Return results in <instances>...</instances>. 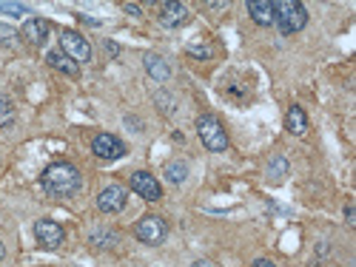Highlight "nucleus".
Listing matches in <instances>:
<instances>
[{"label":"nucleus","instance_id":"obj_1","mask_svg":"<svg viewBox=\"0 0 356 267\" xmlns=\"http://www.w3.org/2000/svg\"><path fill=\"white\" fill-rule=\"evenodd\" d=\"M83 188V176L72 162H54L43 171V191L49 196H74Z\"/></svg>","mask_w":356,"mask_h":267},{"label":"nucleus","instance_id":"obj_2","mask_svg":"<svg viewBox=\"0 0 356 267\" xmlns=\"http://www.w3.org/2000/svg\"><path fill=\"white\" fill-rule=\"evenodd\" d=\"M274 23L282 35H296L308 23V12L300 0H274Z\"/></svg>","mask_w":356,"mask_h":267},{"label":"nucleus","instance_id":"obj_3","mask_svg":"<svg viewBox=\"0 0 356 267\" xmlns=\"http://www.w3.org/2000/svg\"><path fill=\"white\" fill-rule=\"evenodd\" d=\"M197 134H200L202 145L209 148V151H214V154H220V151H225V148H228V134H225L222 123L217 120V117H211V114H202L197 120Z\"/></svg>","mask_w":356,"mask_h":267},{"label":"nucleus","instance_id":"obj_4","mask_svg":"<svg viewBox=\"0 0 356 267\" xmlns=\"http://www.w3.org/2000/svg\"><path fill=\"white\" fill-rule=\"evenodd\" d=\"M134 236L143 242V245H148V248H157V245H163L165 242V236H168V222L163 219V216H143L137 225H134Z\"/></svg>","mask_w":356,"mask_h":267},{"label":"nucleus","instance_id":"obj_5","mask_svg":"<svg viewBox=\"0 0 356 267\" xmlns=\"http://www.w3.org/2000/svg\"><path fill=\"white\" fill-rule=\"evenodd\" d=\"M60 46H63V54H66V57H72V60H74L77 66L92 60V46H88V40H86L80 32L63 28V32H60Z\"/></svg>","mask_w":356,"mask_h":267},{"label":"nucleus","instance_id":"obj_6","mask_svg":"<svg viewBox=\"0 0 356 267\" xmlns=\"http://www.w3.org/2000/svg\"><path fill=\"white\" fill-rule=\"evenodd\" d=\"M35 239H38L40 248H46V250H57V248L63 245L66 233H63V227L57 225V222H51V219H40V222H35Z\"/></svg>","mask_w":356,"mask_h":267},{"label":"nucleus","instance_id":"obj_7","mask_svg":"<svg viewBox=\"0 0 356 267\" xmlns=\"http://www.w3.org/2000/svg\"><path fill=\"white\" fill-rule=\"evenodd\" d=\"M92 154L100 160H120L126 154V145L123 139H117L114 134H97L92 139Z\"/></svg>","mask_w":356,"mask_h":267},{"label":"nucleus","instance_id":"obj_8","mask_svg":"<svg viewBox=\"0 0 356 267\" xmlns=\"http://www.w3.org/2000/svg\"><path fill=\"white\" fill-rule=\"evenodd\" d=\"M131 191L140 193L145 202H157V199H163V188H160V182H157L148 171H134V173H131Z\"/></svg>","mask_w":356,"mask_h":267},{"label":"nucleus","instance_id":"obj_9","mask_svg":"<svg viewBox=\"0 0 356 267\" xmlns=\"http://www.w3.org/2000/svg\"><path fill=\"white\" fill-rule=\"evenodd\" d=\"M126 188L123 185H108V188H103L100 191V196H97V207L103 214H120L123 207H126Z\"/></svg>","mask_w":356,"mask_h":267},{"label":"nucleus","instance_id":"obj_10","mask_svg":"<svg viewBox=\"0 0 356 267\" xmlns=\"http://www.w3.org/2000/svg\"><path fill=\"white\" fill-rule=\"evenodd\" d=\"M23 40L26 43H32V46H43L46 43V37H49V20H43V17H29L26 23H23Z\"/></svg>","mask_w":356,"mask_h":267},{"label":"nucleus","instance_id":"obj_11","mask_svg":"<svg viewBox=\"0 0 356 267\" xmlns=\"http://www.w3.org/2000/svg\"><path fill=\"white\" fill-rule=\"evenodd\" d=\"M188 20V9H186V3H163V9H160V23L165 26V28H177V26H183Z\"/></svg>","mask_w":356,"mask_h":267},{"label":"nucleus","instance_id":"obj_12","mask_svg":"<svg viewBox=\"0 0 356 267\" xmlns=\"http://www.w3.org/2000/svg\"><path fill=\"white\" fill-rule=\"evenodd\" d=\"M248 15L257 26H274V0H251Z\"/></svg>","mask_w":356,"mask_h":267},{"label":"nucleus","instance_id":"obj_13","mask_svg":"<svg viewBox=\"0 0 356 267\" xmlns=\"http://www.w3.org/2000/svg\"><path fill=\"white\" fill-rule=\"evenodd\" d=\"M285 128L293 134V137H305L308 131V117H305V108L302 105H291L288 114H285Z\"/></svg>","mask_w":356,"mask_h":267},{"label":"nucleus","instance_id":"obj_14","mask_svg":"<svg viewBox=\"0 0 356 267\" xmlns=\"http://www.w3.org/2000/svg\"><path fill=\"white\" fill-rule=\"evenodd\" d=\"M143 63H145V71L152 74L157 83H165V80L171 77V69H168V63L163 60L160 54H145V60H143Z\"/></svg>","mask_w":356,"mask_h":267},{"label":"nucleus","instance_id":"obj_15","mask_svg":"<svg viewBox=\"0 0 356 267\" xmlns=\"http://www.w3.org/2000/svg\"><path fill=\"white\" fill-rule=\"evenodd\" d=\"M49 66L51 69H57V71H63V74H69V77H77L80 74V66L72 60V57H66L63 51H49Z\"/></svg>","mask_w":356,"mask_h":267},{"label":"nucleus","instance_id":"obj_16","mask_svg":"<svg viewBox=\"0 0 356 267\" xmlns=\"http://www.w3.org/2000/svg\"><path fill=\"white\" fill-rule=\"evenodd\" d=\"M165 176H168L171 185H183L186 176H188V165L186 162H168L165 165Z\"/></svg>","mask_w":356,"mask_h":267},{"label":"nucleus","instance_id":"obj_17","mask_svg":"<svg viewBox=\"0 0 356 267\" xmlns=\"http://www.w3.org/2000/svg\"><path fill=\"white\" fill-rule=\"evenodd\" d=\"M92 245H97V248H111V245H117V233H111V230H95V233H92Z\"/></svg>","mask_w":356,"mask_h":267},{"label":"nucleus","instance_id":"obj_18","mask_svg":"<svg viewBox=\"0 0 356 267\" xmlns=\"http://www.w3.org/2000/svg\"><path fill=\"white\" fill-rule=\"evenodd\" d=\"M12 120H15V105H12V100L0 97V128L12 126Z\"/></svg>","mask_w":356,"mask_h":267},{"label":"nucleus","instance_id":"obj_19","mask_svg":"<svg viewBox=\"0 0 356 267\" xmlns=\"http://www.w3.org/2000/svg\"><path fill=\"white\" fill-rule=\"evenodd\" d=\"M15 40H17L15 28H9L6 23H0V46H15Z\"/></svg>","mask_w":356,"mask_h":267},{"label":"nucleus","instance_id":"obj_20","mask_svg":"<svg viewBox=\"0 0 356 267\" xmlns=\"http://www.w3.org/2000/svg\"><path fill=\"white\" fill-rule=\"evenodd\" d=\"M0 12H3V15H17V17H23V15H29V6H26V3H0Z\"/></svg>","mask_w":356,"mask_h":267},{"label":"nucleus","instance_id":"obj_21","mask_svg":"<svg viewBox=\"0 0 356 267\" xmlns=\"http://www.w3.org/2000/svg\"><path fill=\"white\" fill-rule=\"evenodd\" d=\"M285 171H288V162H285L282 157H274V162H271V171H268V173H271V180H280V176H282Z\"/></svg>","mask_w":356,"mask_h":267},{"label":"nucleus","instance_id":"obj_22","mask_svg":"<svg viewBox=\"0 0 356 267\" xmlns=\"http://www.w3.org/2000/svg\"><path fill=\"white\" fill-rule=\"evenodd\" d=\"M188 54H191V57H202V60H209L214 51H211L209 46H188Z\"/></svg>","mask_w":356,"mask_h":267},{"label":"nucleus","instance_id":"obj_23","mask_svg":"<svg viewBox=\"0 0 356 267\" xmlns=\"http://www.w3.org/2000/svg\"><path fill=\"white\" fill-rule=\"evenodd\" d=\"M123 9H126V12H129V15H134V17H140V15H143V12H140V6H137V3H126V6H123Z\"/></svg>","mask_w":356,"mask_h":267},{"label":"nucleus","instance_id":"obj_24","mask_svg":"<svg viewBox=\"0 0 356 267\" xmlns=\"http://www.w3.org/2000/svg\"><path fill=\"white\" fill-rule=\"evenodd\" d=\"M106 51H108L111 57H117V54H120V46H117V43H111V40H108V43H106Z\"/></svg>","mask_w":356,"mask_h":267},{"label":"nucleus","instance_id":"obj_25","mask_svg":"<svg viewBox=\"0 0 356 267\" xmlns=\"http://www.w3.org/2000/svg\"><path fill=\"white\" fill-rule=\"evenodd\" d=\"M345 219H348V225H356V214H353V207H350V205L345 207Z\"/></svg>","mask_w":356,"mask_h":267},{"label":"nucleus","instance_id":"obj_26","mask_svg":"<svg viewBox=\"0 0 356 267\" xmlns=\"http://www.w3.org/2000/svg\"><path fill=\"white\" fill-rule=\"evenodd\" d=\"M254 267H274V261H268V259H257Z\"/></svg>","mask_w":356,"mask_h":267},{"label":"nucleus","instance_id":"obj_27","mask_svg":"<svg viewBox=\"0 0 356 267\" xmlns=\"http://www.w3.org/2000/svg\"><path fill=\"white\" fill-rule=\"evenodd\" d=\"M191 267H214V264H211V261H194Z\"/></svg>","mask_w":356,"mask_h":267},{"label":"nucleus","instance_id":"obj_28","mask_svg":"<svg viewBox=\"0 0 356 267\" xmlns=\"http://www.w3.org/2000/svg\"><path fill=\"white\" fill-rule=\"evenodd\" d=\"M3 256H6V248H3V245H0V261H3Z\"/></svg>","mask_w":356,"mask_h":267}]
</instances>
